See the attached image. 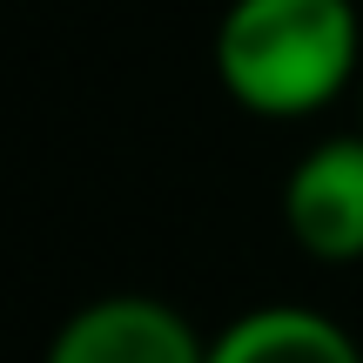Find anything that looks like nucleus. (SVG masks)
Masks as SVG:
<instances>
[{
  "instance_id": "1",
  "label": "nucleus",
  "mask_w": 363,
  "mask_h": 363,
  "mask_svg": "<svg viewBox=\"0 0 363 363\" xmlns=\"http://www.w3.org/2000/svg\"><path fill=\"white\" fill-rule=\"evenodd\" d=\"M357 48L350 0H229L216 21V81L249 115L296 121L350 88Z\"/></svg>"
},
{
  "instance_id": "2",
  "label": "nucleus",
  "mask_w": 363,
  "mask_h": 363,
  "mask_svg": "<svg viewBox=\"0 0 363 363\" xmlns=\"http://www.w3.org/2000/svg\"><path fill=\"white\" fill-rule=\"evenodd\" d=\"M40 363H208V343L162 296H94L54 330Z\"/></svg>"
},
{
  "instance_id": "3",
  "label": "nucleus",
  "mask_w": 363,
  "mask_h": 363,
  "mask_svg": "<svg viewBox=\"0 0 363 363\" xmlns=\"http://www.w3.org/2000/svg\"><path fill=\"white\" fill-rule=\"evenodd\" d=\"M283 229L316 262H363V128L316 142L289 169Z\"/></svg>"
},
{
  "instance_id": "4",
  "label": "nucleus",
  "mask_w": 363,
  "mask_h": 363,
  "mask_svg": "<svg viewBox=\"0 0 363 363\" xmlns=\"http://www.w3.org/2000/svg\"><path fill=\"white\" fill-rule=\"evenodd\" d=\"M208 363H363L350 330L296 303H262L208 337Z\"/></svg>"
}]
</instances>
